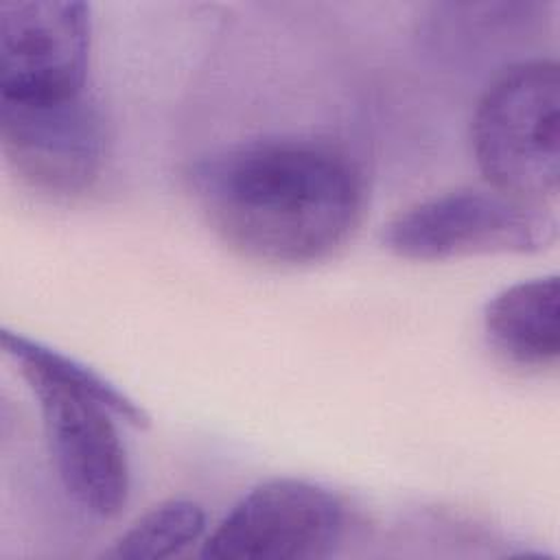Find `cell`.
I'll return each instance as SVG.
<instances>
[{"instance_id":"cell-1","label":"cell","mask_w":560,"mask_h":560,"mask_svg":"<svg viewBox=\"0 0 560 560\" xmlns=\"http://www.w3.org/2000/svg\"><path fill=\"white\" fill-rule=\"evenodd\" d=\"M184 184L230 249L282 267L332 256L365 206L359 164L317 138H260L212 151L188 164Z\"/></svg>"},{"instance_id":"cell-2","label":"cell","mask_w":560,"mask_h":560,"mask_svg":"<svg viewBox=\"0 0 560 560\" xmlns=\"http://www.w3.org/2000/svg\"><path fill=\"white\" fill-rule=\"evenodd\" d=\"M2 348L37 398L68 497L90 516H116L129 497V464L114 418L147 427L144 409L83 363L39 341L2 330Z\"/></svg>"},{"instance_id":"cell-3","label":"cell","mask_w":560,"mask_h":560,"mask_svg":"<svg viewBox=\"0 0 560 560\" xmlns=\"http://www.w3.org/2000/svg\"><path fill=\"white\" fill-rule=\"evenodd\" d=\"M470 140L494 190L536 206L553 201L560 184L558 63L521 61L497 77L477 103Z\"/></svg>"},{"instance_id":"cell-4","label":"cell","mask_w":560,"mask_h":560,"mask_svg":"<svg viewBox=\"0 0 560 560\" xmlns=\"http://www.w3.org/2000/svg\"><path fill=\"white\" fill-rule=\"evenodd\" d=\"M558 221L545 206L494 188H457L427 197L383 230V245L405 260H448L479 254H529L549 247Z\"/></svg>"},{"instance_id":"cell-5","label":"cell","mask_w":560,"mask_h":560,"mask_svg":"<svg viewBox=\"0 0 560 560\" xmlns=\"http://www.w3.org/2000/svg\"><path fill=\"white\" fill-rule=\"evenodd\" d=\"M0 144L22 184L72 197L98 179L107 136L101 109L85 92L44 101L0 98Z\"/></svg>"},{"instance_id":"cell-6","label":"cell","mask_w":560,"mask_h":560,"mask_svg":"<svg viewBox=\"0 0 560 560\" xmlns=\"http://www.w3.org/2000/svg\"><path fill=\"white\" fill-rule=\"evenodd\" d=\"M346 508L330 490L293 477L258 483L206 538L212 560H317L341 542Z\"/></svg>"},{"instance_id":"cell-7","label":"cell","mask_w":560,"mask_h":560,"mask_svg":"<svg viewBox=\"0 0 560 560\" xmlns=\"http://www.w3.org/2000/svg\"><path fill=\"white\" fill-rule=\"evenodd\" d=\"M90 7L74 0L0 4V98L44 101L85 92Z\"/></svg>"},{"instance_id":"cell-8","label":"cell","mask_w":560,"mask_h":560,"mask_svg":"<svg viewBox=\"0 0 560 560\" xmlns=\"http://www.w3.org/2000/svg\"><path fill=\"white\" fill-rule=\"evenodd\" d=\"M490 346L518 368H553L560 357L558 276L516 282L497 293L483 313Z\"/></svg>"},{"instance_id":"cell-9","label":"cell","mask_w":560,"mask_h":560,"mask_svg":"<svg viewBox=\"0 0 560 560\" xmlns=\"http://www.w3.org/2000/svg\"><path fill=\"white\" fill-rule=\"evenodd\" d=\"M206 529V512L188 499L164 501L144 512L103 553L112 560H162L184 553Z\"/></svg>"}]
</instances>
